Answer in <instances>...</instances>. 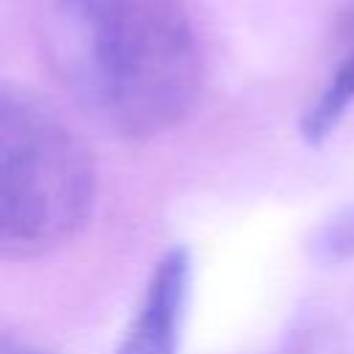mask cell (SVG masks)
<instances>
[{
	"label": "cell",
	"mask_w": 354,
	"mask_h": 354,
	"mask_svg": "<svg viewBox=\"0 0 354 354\" xmlns=\"http://www.w3.org/2000/svg\"><path fill=\"white\" fill-rule=\"evenodd\" d=\"M55 75L105 130L147 138L183 122L202 88V53L183 0H47Z\"/></svg>",
	"instance_id": "6da1fadb"
},
{
	"label": "cell",
	"mask_w": 354,
	"mask_h": 354,
	"mask_svg": "<svg viewBox=\"0 0 354 354\" xmlns=\"http://www.w3.org/2000/svg\"><path fill=\"white\" fill-rule=\"evenodd\" d=\"M313 254L321 263H343L354 257V205L332 216L313 238Z\"/></svg>",
	"instance_id": "5b68a950"
},
{
	"label": "cell",
	"mask_w": 354,
	"mask_h": 354,
	"mask_svg": "<svg viewBox=\"0 0 354 354\" xmlns=\"http://www.w3.org/2000/svg\"><path fill=\"white\" fill-rule=\"evenodd\" d=\"M0 354H55L39 343H30L25 337H14V335H0Z\"/></svg>",
	"instance_id": "8992f818"
},
{
	"label": "cell",
	"mask_w": 354,
	"mask_h": 354,
	"mask_svg": "<svg viewBox=\"0 0 354 354\" xmlns=\"http://www.w3.org/2000/svg\"><path fill=\"white\" fill-rule=\"evenodd\" d=\"M188 293L191 254L185 246H171L152 266L136 315L130 318L116 354H177Z\"/></svg>",
	"instance_id": "3957f363"
},
{
	"label": "cell",
	"mask_w": 354,
	"mask_h": 354,
	"mask_svg": "<svg viewBox=\"0 0 354 354\" xmlns=\"http://www.w3.org/2000/svg\"><path fill=\"white\" fill-rule=\"evenodd\" d=\"M97 166L41 100L0 88V260L47 254L91 218Z\"/></svg>",
	"instance_id": "7a4b0ae2"
},
{
	"label": "cell",
	"mask_w": 354,
	"mask_h": 354,
	"mask_svg": "<svg viewBox=\"0 0 354 354\" xmlns=\"http://www.w3.org/2000/svg\"><path fill=\"white\" fill-rule=\"evenodd\" d=\"M351 105H354V0L348 3L343 17V53L326 86L307 108L301 119V136L310 144H321L337 127V122L346 116Z\"/></svg>",
	"instance_id": "277c9868"
}]
</instances>
